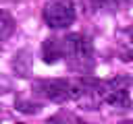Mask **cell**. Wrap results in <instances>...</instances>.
Listing matches in <instances>:
<instances>
[{
  "mask_svg": "<svg viewBox=\"0 0 133 124\" xmlns=\"http://www.w3.org/2000/svg\"><path fill=\"white\" fill-rule=\"evenodd\" d=\"M127 2L129 0H100V6H104L108 10H121L127 6Z\"/></svg>",
  "mask_w": 133,
  "mask_h": 124,
  "instance_id": "8992f818",
  "label": "cell"
},
{
  "mask_svg": "<svg viewBox=\"0 0 133 124\" xmlns=\"http://www.w3.org/2000/svg\"><path fill=\"white\" fill-rule=\"evenodd\" d=\"M77 19L73 0H50L44 6V21L52 29H66Z\"/></svg>",
  "mask_w": 133,
  "mask_h": 124,
  "instance_id": "7a4b0ae2",
  "label": "cell"
},
{
  "mask_svg": "<svg viewBox=\"0 0 133 124\" xmlns=\"http://www.w3.org/2000/svg\"><path fill=\"white\" fill-rule=\"evenodd\" d=\"M62 58L73 70L89 72L94 68V45L89 37L83 33H71L62 37Z\"/></svg>",
  "mask_w": 133,
  "mask_h": 124,
  "instance_id": "6da1fadb",
  "label": "cell"
},
{
  "mask_svg": "<svg viewBox=\"0 0 133 124\" xmlns=\"http://www.w3.org/2000/svg\"><path fill=\"white\" fill-rule=\"evenodd\" d=\"M15 33V19L0 8V41H6Z\"/></svg>",
  "mask_w": 133,
  "mask_h": 124,
  "instance_id": "5b68a950",
  "label": "cell"
},
{
  "mask_svg": "<svg viewBox=\"0 0 133 124\" xmlns=\"http://www.w3.org/2000/svg\"><path fill=\"white\" fill-rule=\"evenodd\" d=\"M42 58L46 64H56L62 58V37H48L42 45Z\"/></svg>",
  "mask_w": 133,
  "mask_h": 124,
  "instance_id": "277c9868",
  "label": "cell"
},
{
  "mask_svg": "<svg viewBox=\"0 0 133 124\" xmlns=\"http://www.w3.org/2000/svg\"><path fill=\"white\" fill-rule=\"evenodd\" d=\"M31 91H33V95H37L46 101L62 103V101L71 99V81H66V79H39V81H33Z\"/></svg>",
  "mask_w": 133,
  "mask_h": 124,
  "instance_id": "3957f363",
  "label": "cell"
},
{
  "mask_svg": "<svg viewBox=\"0 0 133 124\" xmlns=\"http://www.w3.org/2000/svg\"><path fill=\"white\" fill-rule=\"evenodd\" d=\"M131 37H133V31H131Z\"/></svg>",
  "mask_w": 133,
  "mask_h": 124,
  "instance_id": "ba28073f",
  "label": "cell"
},
{
  "mask_svg": "<svg viewBox=\"0 0 133 124\" xmlns=\"http://www.w3.org/2000/svg\"><path fill=\"white\" fill-rule=\"evenodd\" d=\"M17 107H19L21 112H25V114H35V112L39 110L37 103H29V101H23V99H17Z\"/></svg>",
  "mask_w": 133,
  "mask_h": 124,
  "instance_id": "52a82bcc",
  "label": "cell"
}]
</instances>
